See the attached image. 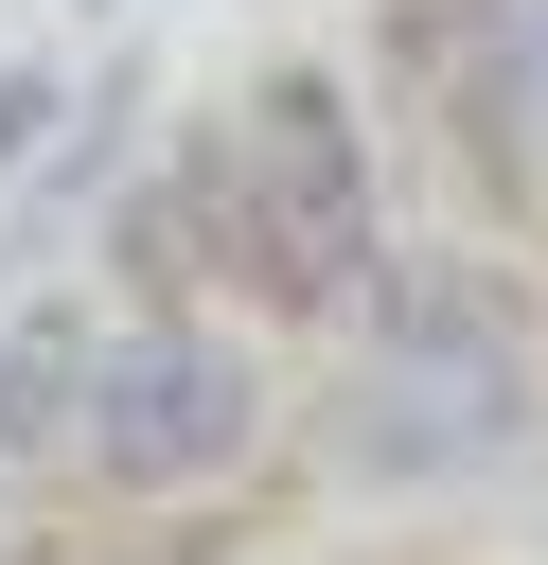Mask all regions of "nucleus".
Segmentation results:
<instances>
[{
  "label": "nucleus",
  "instance_id": "nucleus-1",
  "mask_svg": "<svg viewBox=\"0 0 548 565\" xmlns=\"http://www.w3.org/2000/svg\"><path fill=\"white\" fill-rule=\"evenodd\" d=\"M159 177H177V212H194L212 300H265V318H301V335H354V300L389 282V141H371L354 88L301 71V53H283L230 124H194Z\"/></svg>",
  "mask_w": 548,
  "mask_h": 565
},
{
  "label": "nucleus",
  "instance_id": "nucleus-2",
  "mask_svg": "<svg viewBox=\"0 0 548 565\" xmlns=\"http://www.w3.org/2000/svg\"><path fill=\"white\" fill-rule=\"evenodd\" d=\"M530 424H548L530 318H513L495 282L389 247V282L354 300V371H336V406H318L336 477H371V494H477V477L530 459Z\"/></svg>",
  "mask_w": 548,
  "mask_h": 565
},
{
  "label": "nucleus",
  "instance_id": "nucleus-3",
  "mask_svg": "<svg viewBox=\"0 0 548 565\" xmlns=\"http://www.w3.org/2000/svg\"><path fill=\"white\" fill-rule=\"evenodd\" d=\"M247 459H265V353H247L230 318H194V300L106 318L71 477H88V494H124V512H177V494H230Z\"/></svg>",
  "mask_w": 548,
  "mask_h": 565
},
{
  "label": "nucleus",
  "instance_id": "nucleus-4",
  "mask_svg": "<svg viewBox=\"0 0 548 565\" xmlns=\"http://www.w3.org/2000/svg\"><path fill=\"white\" fill-rule=\"evenodd\" d=\"M424 53H442L460 159L513 212H548V0H424Z\"/></svg>",
  "mask_w": 548,
  "mask_h": 565
},
{
  "label": "nucleus",
  "instance_id": "nucleus-5",
  "mask_svg": "<svg viewBox=\"0 0 548 565\" xmlns=\"http://www.w3.org/2000/svg\"><path fill=\"white\" fill-rule=\"evenodd\" d=\"M88 353H106L88 300H18L0 318V477H53L88 441Z\"/></svg>",
  "mask_w": 548,
  "mask_h": 565
},
{
  "label": "nucleus",
  "instance_id": "nucleus-6",
  "mask_svg": "<svg viewBox=\"0 0 548 565\" xmlns=\"http://www.w3.org/2000/svg\"><path fill=\"white\" fill-rule=\"evenodd\" d=\"M35 124H53V71H0V177L35 159Z\"/></svg>",
  "mask_w": 548,
  "mask_h": 565
}]
</instances>
